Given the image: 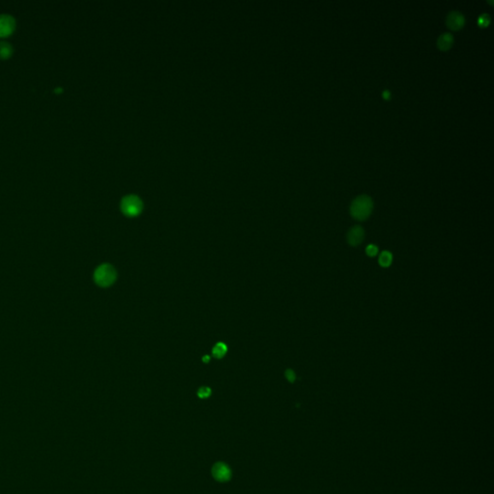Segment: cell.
I'll list each match as a JSON object with an SVG mask.
<instances>
[{
  "instance_id": "6da1fadb",
  "label": "cell",
  "mask_w": 494,
  "mask_h": 494,
  "mask_svg": "<svg viewBox=\"0 0 494 494\" xmlns=\"http://www.w3.org/2000/svg\"><path fill=\"white\" fill-rule=\"evenodd\" d=\"M373 200L368 195H360L350 205V215L357 220L367 219L373 211Z\"/></svg>"
},
{
  "instance_id": "7a4b0ae2",
  "label": "cell",
  "mask_w": 494,
  "mask_h": 494,
  "mask_svg": "<svg viewBox=\"0 0 494 494\" xmlns=\"http://www.w3.org/2000/svg\"><path fill=\"white\" fill-rule=\"evenodd\" d=\"M117 273L114 267L108 264L98 266L94 272V280L101 287H108L116 280Z\"/></svg>"
},
{
  "instance_id": "3957f363",
  "label": "cell",
  "mask_w": 494,
  "mask_h": 494,
  "mask_svg": "<svg viewBox=\"0 0 494 494\" xmlns=\"http://www.w3.org/2000/svg\"><path fill=\"white\" fill-rule=\"evenodd\" d=\"M121 209L128 216H135L139 215L143 209L142 201L135 195H128L121 202Z\"/></svg>"
},
{
  "instance_id": "277c9868",
  "label": "cell",
  "mask_w": 494,
  "mask_h": 494,
  "mask_svg": "<svg viewBox=\"0 0 494 494\" xmlns=\"http://www.w3.org/2000/svg\"><path fill=\"white\" fill-rule=\"evenodd\" d=\"M212 475L214 479L220 483H226L232 478V470L227 463L218 461L213 465Z\"/></svg>"
},
{
  "instance_id": "5b68a950",
  "label": "cell",
  "mask_w": 494,
  "mask_h": 494,
  "mask_svg": "<svg viewBox=\"0 0 494 494\" xmlns=\"http://www.w3.org/2000/svg\"><path fill=\"white\" fill-rule=\"evenodd\" d=\"M16 28L15 19L8 14L0 15V38L9 37Z\"/></svg>"
},
{
  "instance_id": "8992f818",
  "label": "cell",
  "mask_w": 494,
  "mask_h": 494,
  "mask_svg": "<svg viewBox=\"0 0 494 494\" xmlns=\"http://www.w3.org/2000/svg\"><path fill=\"white\" fill-rule=\"evenodd\" d=\"M464 23H465V19L460 12L452 11L451 13L448 14L447 19H446V24L451 30L457 31V30L461 29L463 27Z\"/></svg>"
},
{
  "instance_id": "52a82bcc",
  "label": "cell",
  "mask_w": 494,
  "mask_h": 494,
  "mask_svg": "<svg viewBox=\"0 0 494 494\" xmlns=\"http://www.w3.org/2000/svg\"><path fill=\"white\" fill-rule=\"evenodd\" d=\"M364 239V230L360 226H354L347 232L346 240L351 246L359 245Z\"/></svg>"
},
{
  "instance_id": "ba28073f",
  "label": "cell",
  "mask_w": 494,
  "mask_h": 494,
  "mask_svg": "<svg viewBox=\"0 0 494 494\" xmlns=\"http://www.w3.org/2000/svg\"><path fill=\"white\" fill-rule=\"evenodd\" d=\"M454 43V37L451 33H443L437 40V46L440 50L446 51L452 47Z\"/></svg>"
},
{
  "instance_id": "9c48e42d",
  "label": "cell",
  "mask_w": 494,
  "mask_h": 494,
  "mask_svg": "<svg viewBox=\"0 0 494 494\" xmlns=\"http://www.w3.org/2000/svg\"><path fill=\"white\" fill-rule=\"evenodd\" d=\"M13 54V46L10 43L1 41L0 42V59H8Z\"/></svg>"
},
{
  "instance_id": "30bf717a",
  "label": "cell",
  "mask_w": 494,
  "mask_h": 494,
  "mask_svg": "<svg viewBox=\"0 0 494 494\" xmlns=\"http://www.w3.org/2000/svg\"><path fill=\"white\" fill-rule=\"evenodd\" d=\"M379 263H380V266H382V267H387V266H390L391 263H392V255H391V253L388 252V251H383L380 254Z\"/></svg>"
},
{
  "instance_id": "8fae6325",
  "label": "cell",
  "mask_w": 494,
  "mask_h": 494,
  "mask_svg": "<svg viewBox=\"0 0 494 494\" xmlns=\"http://www.w3.org/2000/svg\"><path fill=\"white\" fill-rule=\"evenodd\" d=\"M227 351V346L224 343H218L213 349V352H214V355L216 357V358H221L222 356H224V354L226 353Z\"/></svg>"
},
{
  "instance_id": "7c38bea8",
  "label": "cell",
  "mask_w": 494,
  "mask_h": 494,
  "mask_svg": "<svg viewBox=\"0 0 494 494\" xmlns=\"http://www.w3.org/2000/svg\"><path fill=\"white\" fill-rule=\"evenodd\" d=\"M490 22H491V18H490V16L488 14H483L478 19V23L482 27L488 26L490 24Z\"/></svg>"
},
{
  "instance_id": "4fadbf2b",
  "label": "cell",
  "mask_w": 494,
  "mask_h": 494,
  "mask_svg": "<svg viewBox=\"0 0 494 494\" xmlns=\"http://www.w3.org/2000/svg\"><path fill=\"white\" fill-rule=\"evenodd\" d=\"M197 394H198L199 398H201V399H207V398H209V397L211 396V394H212V390H211L209 387H205V386H204V387H201V388L198 390V393H197Z\"/></svg>"
},
{
  "instance_id": "5bb4252c",
  "label": "cell",
  "mask_w": 494,
  "mask_h": 494,
  "mask_svg": "<svg viewBox=\"0 0 494 494\" xmlns=\"http://www.w3.org/2000/svg\"><path fill=\"white\" fill-rule=\"evenodd\" d=\"M378 251H379L378 247H377L376 245H373V244L369 245V246L366 248V253H367V255H368V256H370V257H374V256H376V255L378 254Z\"/></svg>"
},
{
  "instance_id": "9a60e30c",
  "label": "cell",
  "mask_w": 494,
  "mask_h": 494,
  "mask_svg": "<svg viewBox=\"0 0 494 494\" xmlns=\"http://www.w3.org/2000/svg\"><path fill=\"white\" fill-rule=\"evenodd\" d=\"M285 375H286V378L288 379V380H289L290 382H294V381L296 380V374H295V372H294V371H292V370H288V371L286 372V374H285Z\"/></svg>"
},
{
  "instance_id": "2e32d148",
  "label": "cell",
  "mask_w": 494,
  "mask_h": 494,
  "mask_svg": "<svg viewBox=\"0 0 494 494\" xmlns=\"http://www.w3.org/2000/svg\"><path fill=\"white\" fill-rule=\"evenodd\" d=\"M383 96H384V98L388 99L389 98V91H384L383 92Z\"/></svg>"
},
{
  "instance_id": "e0dca14e",
  "label": "cell",
  "mask_w": 494,
  "mask_h": 494,
  "mask_svg": "<svg viewBox=\"0 0 494 494\" xmlns=\"http://www.w3.org/2000/svg\"><path fill=\"white\" fill-rule=\"evenodd\" d=\"M209 359H210V357H209V356H204V357H203V361H204V362H208V361H209Z\"/></svg>"
}]
</instances>
